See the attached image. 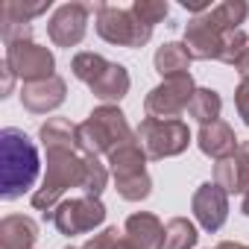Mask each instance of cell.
I'll list each match as a JSON object with an SVG mask.
<instances>
[{"label":"cell","mask_w":249,"mask_h":249,"mask_svg":"<svg viewBox=\"0 0 249 249\" xmlns=\"http://www.w3.org/2000/svg\"><path fill=\"white\" fill-rule=\"evenodd\" d=\"M138 135L129 129L126 114L117 106H97L79 123V153L82 156H111L117 147L135 141Z\"/></svg>","instance_id":"cell-2"},{"label":"cell","mask_w":249,"mask_h":249,"mask_svg":"<svg viewBox=\"0 0 249 249\" xmlns=\"http://www.w3.org/2000/svg\"><path fill=\"white\" fill-rule=\"evenodd\" d=\"M217 249H249V246L246 243H237V240H223Z\"/></svg>","instance_id":"cell-34"},{"label":"cell","mask_w":249,"mask_h":249,"mask_svg":"<svg viewBox=\"0 0 249 249\" xmlns=\"http://www.w3.org/2000/svg\"><path fill=\"white\" fill-rule=\"evenodd\" d=\"M82 179H85V156L82 153L50 150L41 188H36V194H33V208L41 214H50L71 188H82Z\"/></svg>","instance_id":"cell-3"},{"label":"cell","mask_w":249,"mask_h":249,"mask_svg":"<svg viewBox=\"0 0 249 249\" xmlns=\"http://www.w3.org/2000/svg\"><path fill=\"white\" fill-rule=\"evenodd\" d=\"M41 147L50 150H76L79 153V123H71L68 117H47L38 129Z\"/></svg>","instance_id":"cell-18"},{"label":"cell","mask_w":249,"mask_h":249,"mask_svg":"<svg viewBox=\"0 0 249 249\" xmlns=\"http://www.w3.org/2000/svg\"><path fill=\"white\" fill-rule=\"evenodd\" d=\"M196 147H199L208 159L220 161V159L234 156L240 144H237V138H234V129L229 126L226 120H214V123L199 126V132H196Z\"/></svg>","instance_id":"cell-14"},{"label":"cell","mask_w":249,"mask_h":249,"mask_svg":"<svg viewBox=\"0 0 249 249\" xmlns=\"http://www.w3.org/2000/svg\"><path fill=\"white\" fill-rule=\"evenodd\" d=\"M208 12H211V9H208ZM208 12L188 21V27H185V41H182V44L188 47L191 59H199V62L217 59V62H220V50H223V36H226V30H220V27L211 21Z\"/></svg>","instance_id":"cell-11"},{"label":"cell","mask_w":249,"mask_h":249,"mask_svg":"<svg viewBox=\"0 0 249 249\" xmlns=\"http://www.w3.org/2000/svg\"><path fill=\"white\" fill-rule=\"evenodd\" d=\"M108 185V167L100 161V156H85V179H82V196L100 199V194Z\"/></svg>","instance_id":"cell-24"},{"label":"cell","mask_w":249,"mask_h":249,"mask_svg":"<svg viewBox=\"0 0 249 249\" xmlns=\"http://www.w3.org/2000/svg\"><path fill=\"white\" fill-rule=\"evenodd\" d=\"M234 156L240 161V194H249V141H243Z\"/></svg>","instance_id":"cell-30"},{"label":"cell","mask_w":249,"mask_h":249,"mask_svg":"<svg viewBox=\"0 0 249 249\" xmlns=\"http://www.w3.org/2000/svg\"><path fill=\"white\" fill-rule=\"evenodd\" d=\"M53 6V0H38V3H27V0H6L0 6V18L6 21H18V24H30L33 18L44 15Z\"/></svg>","instance_id":"cell-23"},{"label":"cell","mask_w":249,"mask_h":249,"mask_svg":"<svg viewBox=\"0 0 249 249\" xmlns=\"http://www.w3.org/2000/svg\"><path fill=\"white\" fill-rule=\"evenodd\" d=\"M132 12H135L147 27L156 30V24H161V21L170 15V6L164 3V0H135V3H132Z\"/></svg>","instance_id":"cell-27"},{"label":"cell","mask_w":249,"mask_h":249,"mask_svg":"<svg viewBox=\"0 0 249 249\" xmlns=\"http://www.w3.org/2000/svg\"><path fill=\"white\" fill-rule=\"evenodd\" d=\"M208 15L220 30H240V24L249 15V3L246 0H223V3L214 6Z\"/></svg>","instance_id":"cell-22"},{"label":"cell","mask_w":249,"mask_h":249,"mask_svg":"<svg viewBox=\"0 0 249 249\" xmlns=\"http://www.w3.org/2000/svg\"><path fill=\"white\" fill-rule=\"evenodd\" d=\"M65 249H76V246H65ZM79 249H82V246H79Z\"/></svg>","instance_id":"cell-36"},{"label":"cell","mask_w":249,"mask_h":249,"mask_svg":"<svg viewBox=\"0 0 249 249\" xmlns=\"http://www.w3.org/2000/svg\"><path fill=\"white\" fill-rule=\"evenodd\" d=\"M199 240L196 226L188 217H173L164 226V249H194Z\"/></svg>","instance_id":"cell-21"},{"label":"cell","mask_w":249,"mask_h":249,"mask_svg":"<svg viewBox=\"0 0 249 249\" xmlns=\"http://www.w3.org/2000/svg\"><path fill=\"white\" fill-rule=\"evenodd\" d=\"M220 111H223V100H220V94L214 88H196L194 91V100L188 106V114L194 120H199V126L220 120Z\"/></svg>","instance_id":"cell-20"},{"label":"cell","mask_w":249,"mask_h":249,"mask_svg":"<svg viewBox=\"0 0 249 249\" xmlns=\"http://www.w3.org/2000/svg\"><path fill=\"white\" fill-rule=\"evenodd\" d=\"M214 182L226 194H240V161H237V156L220 159L214 164Z\"/></svg>","instance_id":"cell-26"},{"label":"cell","mask_w":249,"mask_h":249,"mask_svg":"<svg viewBox=\"0 0 249 249\" xmlns=\"http://www.w3.org/2000/svg\"><path fill=\"white\" fill-rule=\"evenodd\" d=\"M3 62L12 68V73H15L18 79H24V85L56 76V73H53V71H56V56H53L47 47L36 44L33 38H30V41L6 44V59H3Z\"/></svg>","instance_id":"cell-8"},{"label":"cell","mask_w":249,"mask_h":249,"mask_svg":"<svg viewBox=\"0 0 249 249\" xmlns=\"http://www.w3.org/2000/svg\"><path fill=\"white\" fill-rule=\"evenodd\" d=\"M234 71H237V76H240V82H249V47H246V53L237 59V65H234Z\"/></svg>","instance_id":"cell-32"},{"label":"cell","mask_w":249,"mask_h":249,"mask_svg":"<svg viewBox=\"0 0 249 249\" xmlns=\"http://www.w3.org/2000/svg\"><path fill=\"white\" fill-rule=\"evenodd\" d=\"M91 12H94V6H88V3H62L53 15H50V21H47V36H50V41L56 44V47H76L82 38H85V33H88V18H91Z\"/></svg>","instance_id":"cell-9"},{"label":"cell","mask_w":249,"mask_h":249,"mask_svg":"<svg viewBox=\"0 0 249 249\" xmlns=\"http://www.w3.org/2000/svg\"><path fill=\"white\" fill-rule=\"evenodd\" d=\"M65 97H68V85H65L62 76H50V79H41V82H30L21 91V103L33 114L56 111L65 103Z\"/></svg>","instance_id":"cell-12"},{"label":"cell","mask_w":249,"mask_h":249,"mask_svg":"<svg viewBox=\"0 0 249 249\" xmlns=\"http://www.w3.org/2000/svg\"><path fill=\"white\" fill-rule=\"evenodd\" d=\"M108 68V59L106 56H100V53H76L73 56V62H71V71H73V76L79 79V82H85V85H91L103 71Z\"/></svg>","instance_id":"cell-25"},{"label":"cell","mask_w":249,"mask_h":249,"mask_svg":"<svg viewBox=\"0 0 249 249\" xmlns=\"http://www.w3.org/2000/svg\"><path fill=\"white\" fill-rule=\"evenodd\" d=\"M182 6H185V9H191V12L205 15V12H208V0H182Z\"/></svg>","instance_id":"cell-33"},{"label":"cell","mask_w":249,"mask_h":249,"mask_svg":"<svg viewBox=\"0 0 249 249\" xmlns=\"http://www.w3.org/2000/svg\"><path fill=\"white\" fill-rule=\"evenodd\" d=\"M108 170L114 176V185L117 182H129V179H138V176H147V153L144 147L135 141L117 147L111 156H108Z\"/></svg>","instance_id":"cell-15"},{"label":"cell","mask_w":249,"mask_h":249,"mask_svg":"<svg viewBox=\"0 0 249 249\" xmlns=\"http://www.w3.org/2000/svg\"><path fill=\"white\" fill-rule=\"evenodd\" d=\"M94 30L103 41L117 44V47H129V50H138L153 38V27H147L132 12V6L120 9L111 3H97L94 6Z\"/></svg>","instance_id":"cell-4"},{"label":"cell","mask_w":249,"mask_h":249,"mask_svg":"<svg viewBox=\"0 0 249 249\" xmlns=\"http://www.w3.org/2000/svg\"><path fill=\"white\" fill-rule=\"evenodd\" d=\"M191 62H194V59H191L188 47L179 44V41H167V44H161V47L156 50V56H153V65H156V71L161 73V79L185 76L188 68H191Z\"/></svg>","instance_id":"cell-19"},{"label":"cell","mask_w":249,"mask_h":249,"mask_svg":"<svg viewBox=\"0 0 249 249\" xmlns=\"http://www.w3.org/2000/svg\"><path fill=\"white\" fill-rule=\"evenodd\" d=\"M41 159L30 135L18 126L0 132V199H21L38 179Z\"/></svg>","instance_id":"cell-1"},{"label":"cell","mask_w":249,"mask_h":249,"mask_svg":"<svg viewBox=\"0 0 249 249\" xmlns=\"http://www.w3.org/2000/svg\"><path fill=\"white\" fill-rule=\"evenodd\" d=\"M129 85H132L129 71L123 68V65H117V62H108V68H106L88 88H91V94H94L97 100H103L106 106H114V103H120L123 97L129 94Z\"/></svg>","instance_id":"cell-16"},{"label":"cell","mask_w":249,"mask_h":249,"mask_svg":"<svg viewBox=\"0 0 249 249\" xmlns=\"http://www.w3.org/2000/svg\"><path fill=\"white\" fill-rule=\"evenodd\" d=\"M138 144L144 147L147 159L161 161L182 156L191 147V129L185 120H159V117H144L141 126L135 129Z\"/></svg>","instance_id":"cell-5"},{"label":"cell","mask_w":249,"mask_h":249,"mask_svg":"<svg viewBox=\"0 0 249 249\" xmlns=\"http://www.w3.org/2000/svg\"><path fill=\"white\" fill-rule=\"evenodd\" d=\"M44 220H50L62 234L73 237V234H85V231H94L97 226H103L106 223V205L94 196L62 199L50 214H44Z\"/></svg>","instance_id":"cell-6"},{"label":"cell","mask_w":249,"mask_h":249,"mask_svg":"<svg viewBox=\"0 0 249 249\" xmlns=\"http://www.w3.org/2000/svg\"><path fill=\"white\" fill-rule=\"evenodd\" d=\"M15 79H18V76H15V73H12V68L3 62V85H0V97H9V94H12Z\"/></svg>","instance_id":"cell-31"},{"label":"cell","mask_w":249,"mask_h":249,"mask_svg":"<svg viewBox=\"0 0 249 249\" xmlns=\"http://www.w3.org/2000/svg\"><path fill=\"white\" fill-rule=\"evenodd\" d=\"M234 108H237L240 120L249 126V82H240V85L234 88Z\"/></svg>","instance_id":"cell-29"},{"label":"cell","mask_w":249,"mask_h":249,"mask_svg":"<svg viewBox=\"0 0 249 249\" xmlns=\"http://www.w3.org/2000/svg\"><path fill=\"white\" fill-rule=\"evenodd\" d=\"M191 211L196 217V223L205 229V231H220L229 220V194L217 185V182H202L196 191H194V199H191Z\"/></svg>","instance_id":"cell-10"},{"label":"cell","mask_w":249,"mask_h":249,"mask_svg":"<svg viewBox=\"0 0 249 249\" xmlns=\"http://www.w3.org/2000/svg\"><path fill=\"white\" fill-rule=\"evenodd\" d=\"M82 249H132V246H129L126 237H123V231H117L114 226H108V229H103L100 234H91V237L82 243Z\"/></svg>","instance_id":"cell-28"},{"label":"cell","mask_w":249,"mask_h":249,"mask_svg":"<svg viewBox=\"0 0 249 249\" xmlns=\"http://www.w3.org/2000/svg\"><path fill=\"white\" fill-rule=\"evenodd\" d=\"M123 237L129 240L132 249H164V226L150 211H135L126 217Z\"/></svg>","instance_id":"cell-13"},{"label":"cell","mask_w":249,"mask_h":249,"mask_svg":"<svg viewBox=\"0 0 249 249\" xmlns=\"http://www.w3.org/2000/svg\"><path fill=\"white\" fill-rule=\"evenodd\" d=\"M240 214L249 217V194H243V202H240Z\"/></svg>","instance_id":"cell-35"},{"label":"cell","mask_w":249,"mask_h":249,"mask_svg":"<svg viewBox=\"0 0 249 249\" xmlns=\"http://www.w3.org/2000/svg\"><path fill=\"white\" fill-rule=\"evenodd\" d=\"M194 76L185 73V76H173V79H164L161 85H156L147 100H144V111L147 117H159V120H182V114L188 111L191 100H194Z\"/></svg>","instance_id":"cell-7"},{"label":"cell","mask_w":249,"mask_h":249,"mask_svg":"<svg viewBox=\"0 0 249 249\" xmlns=\"http://www.w3.org/2000/svg\"><path fill=\"white\" fill-rule=\"evenodd\" d=\"M38 240V223L27 214H9L0 220V249H33Z\"/></svg>","instance_id":"cell-17"}]
</instances>
